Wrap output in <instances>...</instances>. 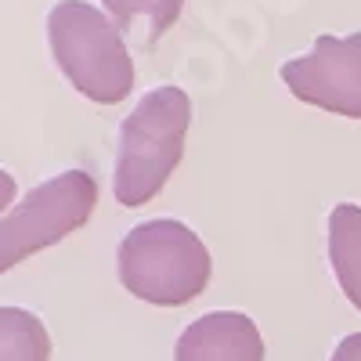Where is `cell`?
<instances>
[{
  "label": "cell",
  "mask_w": 361,
  "mask_h": 361,
  "mask_svg": "<svg viewBox=\"0 0 361 361\" xmlns=\"http://www.w3.org/2000/svg\"><path fill=\"white\" fill-rule=\"evenodd\" d=\"M192 127V98L180 87L163 83L130 109L116 141L112 195L119 206L137 209L152 202L185 159Z\"/></svg>",
  "instance_id": "6da1fadb"
},
{
  "label": "cell",
  "mask_w": 361,
  "mask_h": 361,
  "mask_svg": "<svg viewBox=\"0 0 361 361\" xmlns=\"http://www.w3.org/2000/svg\"><path fill=\"white\" fill-rule=\"evenodd\" d=\"M123 289L152 307H185L199 300L214 279V257L199 231L173 217L141 221L116 250Z\"/></svg>",
  "instance_id": "7a4b0ae2"
},
{
  "label": "cell",
  "mask_w": 361,
  "mask_h": 361,
  "mask_svg": "<svg viewBox=\"0 0 361 361\" xmlns=\"http://www.w3.org/2000/svg\"><path fill=\"white\" fill-rule=\"evenodd\" d=\"M47 40L62 76L83 98L98 105H119L134 90V58L123 29L87 0H58L47 15Z\"/></svg>",
  "instance_id": "3957f363"
},
{
  "label": "cell",
  "mask_w": 361,
  "mask_h": 361,
  "mask_svg": "<svg viewBox=\"0 0 361 361\" xmlns=\"http://www.w3.org/2000/svg\"><path fill=\"white\" fill-rule=\"evenodd\" d=\"M94 202L98 180L87 170H62L25 192V199L0 217V275L80 231L94 214Z\"/></svg>",
  "instance_id": "277c9868"
},
{
  "label": "cell",
  "mask_w": 361,
  "mask_h": 361,
  "mask_svg": "<svg viewBox=\"0 0 361 361\" xmlns=\"http://www.w3.org/2000/svg\"><path fill=\"white\" fill-rule=\"evenodd\" d=\"M282 83L296 102L361 119V33L318 37L307 54L282 66Z\"/></svg>",
  "instance_id": "5b68a950"
},
{
  "label": "cell",
  "mask_w": 361,
  "mask_h": 361,
  "mask_svg": "<svg viewBox=\"0 0 361 361\" xmlns=\"http://www.w3.org/2000/svg\"><path fill=\"white\" fill-rule=\"evenodd\" d=\"M173 361H264V336L243 311H209L177 336Z\"/></svg>",
  "instance_id": "8992f818"
},
{
  "label": "cell",
  "mask_w": 361,
  "mask_h": 361,
  "mask_svg": "<svg viewBox=\"0 0 361 361\" xmlns=\"http://www.w3.org/2000/svg\"><path fill=\"white\" fill-rule=\"evenodd\" d=\"M329 264L343 296L361 311V206L340 202L329 214Z\"/></svg>",
  "instance_id": "52a82bcc"
},
{
  "label": "cell",
  "mask_w": 361,
  "mask_h": 361,
  "mask_svg": "<svg viewBox=\"0 0 361 361\" xmlns=\"http://www.w3.org/2000/svg\"><path fill=\"white\" fill-rule=\"evenodd\" d=\"M0 361H51V336L25 307H0Z\"/></svg>",
  "instance_id": "ba28073f"
},
{
  "label": "cell",
  "mask_w": 361,
  "mask_h": 361,
  "mask_svg": "<svg viewBox=\"0 0 361 361\" xmlns=\"http://www.w3.org/2000/svg\"><path fill=\"white\" fill-rule=\"evenodd\" d=\"M188 0H102V8L119 22H145L148 25V44H156L159 37H166L170 29L177 25V18L185 15Z\"/></svg>",
  "instance_id": "9c48e42d"
},
{
  "label": "cell",
  "mask_w": 361,
  "mask_h": 361,
  "mask_svg": "<svg viewBox=\"0 0 361 361\" xmlns=\"http://www.w3.org/2000/svg\"><path fill=\"white\" fill-rule=\"evenodd\" d=\"M329 361H361V333L343 336V340L336 343V350H333V357H329Z\"/></svg>",
  "instance_id": "30bf717a"
},
{
  "label": "cell",
  "mask_w": 361,
  "mask_h": 361,
  "mask_svg": "<svg viewBox=\"0 0 361 361\" xmlns=\"http://www.w3.org/2000/svg\"><path fill=\"white\" fill-rule=\"evenodd\" d=\"M11 199H15V177L8 170H0V214L11 206Z\"/></svg>",
  "instance_id": "8fae6325"
}]
</instances>
